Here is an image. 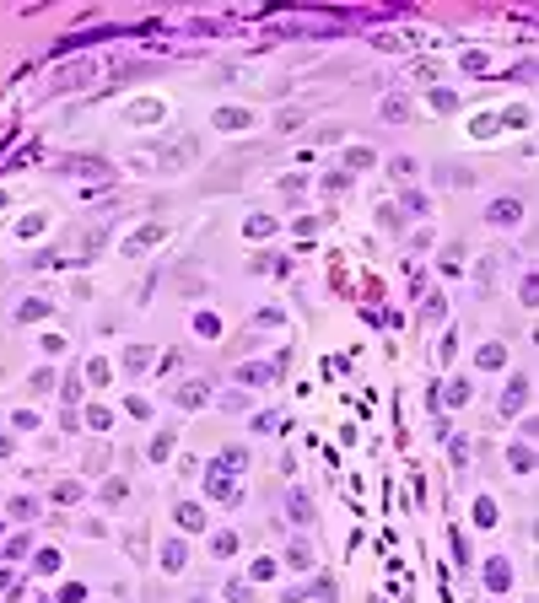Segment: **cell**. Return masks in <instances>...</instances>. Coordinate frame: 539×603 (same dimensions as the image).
Returning <instances> with one entry per match:
<instances>
[{
  "label": "cell",
  "mask_w": 539,
  "mask_h": 603,
  "mask_svg": "<svg viewBox=\"0 0 539 603\" xmlns=\"http://www.w3.org/2000/svg\"><path fill=\"white\" fill-rule=\"evenodd\" d=\"M491 221L496 226H512V221H518V199H496V205H491Z\"/></svg>",
  "instance_id": "obj_1"
}]
</instances>
